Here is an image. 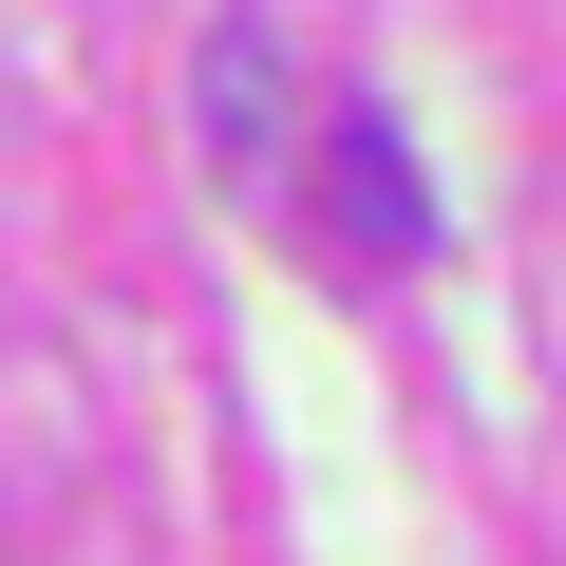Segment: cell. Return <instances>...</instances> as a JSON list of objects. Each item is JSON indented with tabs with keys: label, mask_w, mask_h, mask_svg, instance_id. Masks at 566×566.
I'll return each mask as SVG.
<instances>
[{
	"label": "cell",
	"mask_w": 566,
	"mask_h": 566,
	"mask_svg": "<svg viewBox=\"0 0 566 566\" xmlns=\"http://www.w3.org/2000/svg\"><path fill=\"white\" fill-rule=\"evenodd\" d=\"M322 208H340V245H378V264H434V170H416V133L359 95V114H322Z\"/></svg>",
	"instance_id": "1"
},
{
	"label": "cell",
	"mask_w": 566,
	"mask_h": 566,
	"mask_svg": "<svg viewBox=\"0 0 566 566\" xmlns=\"http://www.w3.org/2000/svg\"><path fill=\"white\" fill-rule=\"evenodd\" d=\"M264 114H283V57H264V20H227V39H208V170H227V189H264V151H283Z\"/></svg>",
	"instance_id": "2"
}]
</instances>
